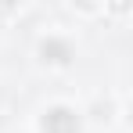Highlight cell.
Wrapping results in <instances>:
<instances>
[{"label":"cell","instance_id":"obj_2","mask_svg":"<svg viewBox=\"0 0 133 133\" xmlns=\"http://www.w3.org/2000/svg\"><path fill=\"white\" fill-rule=\"evenodd\" d=\"M40 54H43V61H50V65H65L68 58H72V47L65 40H58V36H47L43 43H40Z\"/></svg>","mask_w":133,"mask_h":133},{"label":"cell","instance_id":"obj_1","mask_svg":"<svg viewBox=\"0 0 133 133\" xmlns=\"http://www.w3.org/2000/svg\"><path fill=\"white\" fill-rule=\"evenodd\" d=\"M43 133H79V115L65 104H58L43 115Z\"/></svg>","mask_w":133,"mask_h":133}]
</instances>
